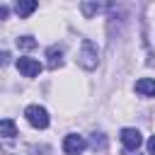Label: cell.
<instances>
[{
  "label": "cell",
  "instance_id": "cell-1",
  "mask_svg": "<svg viewBox=\"0 0 155 155\" xmlns=\"http://www.w3.org/2000/svg\"><path fill=\"white\" fill-rule=\"evenodd\" d=\"M97 61H99L97 46H94L90 39H82L80 51H78V65L85 68V70H94V68H97Z\"/></svg>",
  "mask_w": 155,
  "mask_h": 155
},
{
  "label": "cell",
  "instance_id": "cell-2",
  "mask_svg": "<svg viewBox=\"0 0 155 155\" xmlns=\"http://www.w3.org/2000/svg\"><path fill=\"white\" fill-rule=\"evenodd\" d=\"M24 116H27V121L34 126V128H46L48 126V111L44 109V107H39V104H29L27 109H24Z\"/></svg>",
  "mask_w": 155,
  "mask_h": 155
},
{
  "label": "cell",
  "instance_id": "cell-3",
  "mask_svg": "<svg viewBox=\"0 0 155 155\" xmlns=\"http://www.w3.org/2000/svg\"><path fill=\"white\" fill-rule=\"evenodd\" d=\"M121 143L128 153H136L143 143V136H140L138 128H121Z\"/></svg>",
  "mask_w": 155,
  "mask_h": 155
},
{
  "label": "cell",
  "instance_id": "cell-4",
  "mask_svg": "<svg viewBox=\"0 0 155 155\" xmlns=\"http://www.w3.org/2000/svg\"><path fill=\"white\" fill-rule=\"evenodd\" d=\"M85 148H87V140H85L82 136H78V133H70V136H65V140H63V150H65L68 155H80Z\"/></svg>",
  "mask_w": 155,
  "mask_h": 155
},
{
  "label": "cell",
  "instance_id": "cell-5",
  "mask_svg": "<svg viewBox=\"0 0 155 155\" xmlns=\"http://www.w3.org/2000/svg\"><path fill=\"white\" fill-rule=\"evenodd\" d=\"M17 70L24 75V78H36L39 73H41V63L39 61H34V58H17Z\"/></svg>",
  "mask_w": 155,
  "mask_h": 155
},
{
  "label": "cell",
  "instance_id": "cell-6",
  "mask_svg": "<svg viewBox=\"0 0 155 155\" xmlns=\"http://www.w3.org/2000/svg\"><path fill=\"white\" fill-rule=\"evenodd\" d=\"M46 65H48V70H58L63 65V48L61 46H48L46 48Z\"/></svg>",
  "mask_w": 155,
  "mask_h": 155
},
{
  "label": "cell",
  "instance_id": "cell-7",
  "mask_svg": "<svg viewBox=\"0 0 155 155\" xmlns=\"http://www.w3.org/2000/svg\"><path fill=\"white\" fill-rule=\"evenodd\" d=\"M136 92L143 97H155V80L153 78H140L136 82Z\"/></svg>",
  "mask_w": 155,
  "mask_h": 155
},
{
  "label": "cell",
  "instance_id": "cell-8",
  "mask_svg": "<svg viewBox=\"0 0 155 155\" xmlns=\"http://www.w3.org/2000/svg\"><path fill=\"white\" fill-rule=\"evenodd\" d=\"M36 7H39V5H36L34 0H17V2H15V12H17L19 17H29Z\"/></svg>",
  "mask_w": 155,
  "mask_h": 155
},
{
  "label": "cell",
  "instance_id": "cell-9",
  "mask_svg": "<svg viewBox=\"0 0 155 155\" xmlns=\"http://www.w3.org/2000/svg\"><path fill=\"white\" fill-rule=\"evenodd\" d=\"M0 136L2 138H15L17 136V124L12 119H2L0 121Z\"/></svg>",
  "mask_w": 155,
  "mask_h": 155
},
{
  "label": "cell",
  "instance_id": "cell-10",
  "mask_svg": "<svg viewBox=\"0 0 155 155\" xmlns=\"http://www.w3.org/2000/svg\"><path fill=\"white\" fill-rule=\"evenodd\" d=\"M80 10H82V15H85V17H92V15H97V12L102 10V5H99V2H82V5H80Z\"/></svg>",
  "mask_w": 155,
  "mask_h": 155
},
{
  "label": "cell",
  "instance_id": "cell-11",
  "mask_svg": "<svg viewBox=\"0 0 155 155\" xmlns=\"http://www.w3.org/2000/svg\"><path fill=\"white\" fill-rule=\"evenodd\" d=\"M17 46L29 51V48H34V46H36V41H34V36H19V39H17Z\"/></svg>",
  "mask_w": 155,
  "mask_h": 155
},
{
  "label": "cell",
  "instance_id": "cell-12",
  "mask_svg": "<svg viewBox=\"0 0 155 155\" xmlns=\"http://www.w3.org/2000/svg\"><path fill=\"white\" fill-rule=\"evenodd\" d=\"M10 63V53L7 51H0V65H7Z\"/></svg>",
  "mask_w": 155,
  "mask_h": 155
},
{
  "label": "cell",
  "instance_id": "cell-13",
  "mask_svg": "<svg viewBox=\"0 0 155 155\" xmlns=\"http://www.w3.org/2000/svg\"><path fill=\"white\" fill-rule=\"evenodd\" d=\"M7 15H10L7 5H0V22H2V19H7Z\"/></svg>",
  "mask_w": 155,
  "mask_h": 155
},
{
  "label": "cell",
  "instance_id": "cell-14",
  "mask_svg": "<svg viewBox=\"0 0 155 155\" xmlns=\"http://www.w3.org/2000/svg\"><path fill=\"white\" fill-rule=\"evenodd\" d=\"M148 153L155 155V136H150V140H148Z\"/></svg>",
  "mask_w": 155,
  "mask_h": 155
},
{
  "label": "cell",
  "instance_id": "cell-15",
  "mask_svg": "<svg viewBox=\"0 0 155 155\" xmlns=\"http://www.w3.org/2000/svg\"><path fill=\"white\" fill-rule=\"evenodd\" d=\"M124 155H138V150H136V153H128V150H126V153H124Z\"/></svg>",
  "mask_w": 155,
  "mask_h": 155
}]
</instances>
